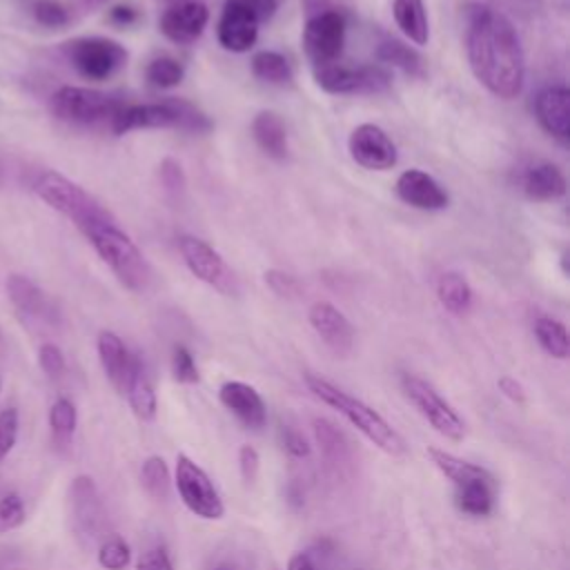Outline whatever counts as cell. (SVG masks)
<instances>
[{
  "instance_id": "cell-28",
  "label": "cell",
  "mask_w": 570,
  "mask_h": 570,
  "mask_svg": "<svg viewBox=\"0 0 570 570\" xmlns=\"http://www.w3.org/2000/svg\"><path fill=\"white\" fill-rule=\"evenodd\" d=\"M7 294H9V298H11V303L16 305L18 312H22L27 316H36V318L47 314L45 292L33 281H29L27 276L11 274L7 278Z\"/></svg>"
},
{
  "instance_id": "cell-13",
  "label": "cell",
  "mask_w": 570,
  "mask_h": 570,
  "mask_svg": "<svg viewBox=\"0 0 570 570\" xmlns=\"http://www.w3.org/2000/svg\"><path fill=\"white\" fill-rule=\"evenodd\" d=\"M178 249H180V256H183L187 269L198 281H203L205 285L214 287L216 292H220L225 296L238 294V281H236L234 272L229 269L225 258L209 243H205L203 238H196V236H180Z\"/></svg>"
},
{
  "instance_id": "cell-21",
  "label": "cell",
  "mask_w": 570,
  "mask_h": 570,
  "mask_svg": "<svg viewBox=\"0 0 570 570\" xmlns=\"http://www.w3.org/2000/svg\"><path fill=\"white\" fill-rule=\"evenodd\" d=\"M534 116L539 125L557 140L570 138V91L566 85L543 87L534 96Z\"/></svg>"
},
{
  "instance_id": "cell-38",
  "label": "cell",
  "mask_w": 570,
  "mask_h": 570,
  "mask_svg": "<svg viewBox=\"0 0 570 570\" xmlns=\"http://www.w3.org/2000/svg\"><path fill=\"white\" fill-rule=\"evenodd\" d=\"M33 18L38 24L42 27H49V29H58V27H65L71 18L69 9L58 2V0H38L33 4Z\"/></svg>"
},
{
  "instance_id": "cell-20",
  "label": "cell",
  "mask_w": 570,
  "mask_h": 570,
  "mask_svg": "<svg viewBox=\"0 0 570 570\" xmlns=\"http://www.w3.org/2000/svg\"><path fill=\"white\" fill-rule=\"evenodd\" d=\"M394 189L405 205L425 209V212H439L448 207V200H450L443 185L423 169H405L396 178Z\"/></svg>"
},
{
  "instance_id": "cell-48",
  "label": "cell",
  "mask_w": 570,
  "mask_h": 570,
  "mask_svg": "<svg viewBox=\"0 0 570 570\" xmlns=\"http://www.w3.org/2000/svg\"><path fill=\"white\" fill-rule=\"evenodd\" d=\"M234 2H240V4H245L247 9H252L254 16H256L261 22L269 20V18L276 13L278 4H281V0H234Z\"/></svg>"
},
{
  "instance_id": "cell-49",
  "label": "cell",
  "mask_w": 570,
  "mask_h": 570,
  "mask_svg": "<svg viewBox=\"0 0 570 570\" xmlns=\"http://www.w3.org/2000/svg\"><path fill=\"white\" fill-rule=\"evenodd\" d=\"M109 20L116 22V24H131L138 20V11L131 7V4H116L111 11H109Z\"/></svg>"
},
{
  "instance_id": "cell-36",
  "label": "cell",
  "mask_w": 570,
  "mask_h": 570,
  "mask_svg": "<svg viewBox=\"0 0 570 570\" xmlns=\"http://www.w3.org/2000/svg\"><path fill=\"white\" fill-rule=\"evenodd\" d=\"M131 561L129 543L122 537H107L98 548V563L105 570H125Z\"/></svg>"
},
{
  "instance_id": "cell-17",
  "label": "cell",
  "mask_w": 570,
  "mask_h": 570,
  "mask_svg": "<svg viewBox=\"0 0 570 570\" xmlns=\"http://www.w3.org/2000/svg\"><path fill=\"white\" fill-rule=\"evenodd\" d=\"M307 321L332 354L347 356L352 352L354 327L336 305H332L327 301L312 303V307L307 312Z\"/></svg>"
},
{
  "instance_id": "cell-19",
  "label": "cell",
  "mask_w": 570,
  "mask_h": 570,
  "mask_svg": "<svg viewBox=\"0 0 570 570\" xmlns=\"http://www.w3.org/2000/svg\"><path fill=\"white\" fill-rule=\"evenodd\" d=\"M218 401L247 430H261L267 423V405L256 387L243 381H225L218 390Z\"/></svg>"
},
{
  "instance_id": "cell-51",
  "label": "cell",
  "mask_w": 570,
  "mask_h": 570,
  "mask_svg": "<svg viewBox=\"0 0 570 570\" xmlns=\"http://www.w3.org/2000/svg\"><path fill=\"white\" fill-rule=\"evenodd\" d=\"M209 570H232V568L225 566V563H218V566H214V568H209Z\"/></svg>"
},
{
  "instance_id": "cell-23",
  "label": "cell",
  "mask_w": 570,
  "mask_h": 570,
  "mask_svg": "<svg viewBox=\"0 0 570 570\" xmlns=\"http://www.w3.org/2000/svg\"><path fill=\"white\" fill-rule=\"evenodd\" d=\"M252 136L254 140L258 142V147L281 160L287 156L289 151V145H287V129H285V122L281 120L278 114L274 111H258L252 120Z\"/></svg>"
},
{
  "instance_id": "cell-2",
  "label": "cell",
  "mask_w": 570,
  "mask_h": 570,
  "mask_svg": "<svg viewBox=\"0 0 570 570\" xmlns=\"http://www.w3.org/2000/svg\"><path fill=\"white\" fill-rule=\"evenodd\" d=\"M307 390L325 405L336 410L352 428H356L370 443H374L379 450H383L390 456H403L407 452L405 439L399 434V430L392 428L387 419H383L374 407H370L365 401L352 396L336 383L327 381L321 374L307 372L305 374Z\"/></svg>"
},
{
  "instance_id": "cell-8",
  "label": "cell",
  "mask_w": 570,
  "mask_h": 570,
  "mask_svg": "<svg viewBox=\"0 0 570 570\" xmlns=\"http://www.w3.org/2000/svg\"><path fill=\"white\" fill-rule=\"evenodd\" d=\"M65 56L71 67L89 80H107L127 65V49L111 38L85 36L65 42Z\"/></svg>"
},
{
  "instance_id": "cell-31",
  "label": "cell",
  "mask_w": 570,
  "mask_h": 570,
  "mask_svg": "<svg viewBox=\"0 0 570 570\" xmlns=\"http://www.w3.org/2000/svg\"><path fill=\"white\" fill-rule=\"evenodd\" d=\"M125 396H127V401H129V405H131V410H134V414H136L138 419L151 421V419L156 416V412H158V399H156L154 383L149 381L147 370H145L142 363H140V367L136 370V374H134V379H131V383H129Z\"/></svg>"
},
{
  "instance_id": "cell-14",
  "label": "cell",
  "mask_w": 570,
  "mask_h": 570,
  "mask_svg": "<svg viewBox=\"0 0 570 570\" xmlns=\"http://www.w3.org/2000/svg\"><path fill=\"white\" fill-rule=\"evenodd\" d=\"M347 149L352 160L370 171H387L399 160L396 145L387 131L374 122H361L354 127L347 138Z\"/></svg>"
},
{
  "instance_id": "cell-7",
  "label": "cell",
  "mask_w": 570,
  "mask_h": 570,
  "mask_svg": "<svg viewBox=\"0 0 570 570\" xmlns=\"http://www.w3.org/2000/svg\"><path fill=\"white\" fill-rule=\"evenodd\" d=\"M122 100L116 96H109L98 89L89 87H73L65 85L51 96V111L56 118L71 122V125H82V127H94V125H109L122 109Z\"/></svg>"
},
{
  "instance_id": "cell-42",
  "label": "cell",
  "mask_w": 570,
  "mask_h": 570,
  "mask_svg": "<svg viewBox=\"0 0 570 570\" xmlns=\"http://www.w3.org/2000/svg\"><path fill=\"white\" fill-rule=\"evenodd\" d=\"M18 439V412L16 407H4L0 412V461L13 450Z\"/></svg>"
},
{
  "instance_id": "cell-18",
  "label": "cell",
  "mask_w": 570,
  "mask_h": 570,
  "mask_svg": "<svg viewBox=\"0 0 570 570\" xmlns=\"http://www.w3.org/2000/svg\"><path fill=\"white\" fill-rule=\"evenodd\" d=\"M98 356L109 383L118 394L125 396L136 370L140 367V358L131 354L125 341L109 330H102L98 334Z\"/></svg>"
},
{
  "instance_id": "cell-15",
  "label": "cell",
  "mask_w": 570,
  "mask_h": 570,
  "mask_svg": "<svg viewBox=\"0 0 570 570\" xmlns=\"http://www.w3.org/2000/svg\"><path fill=\"white\" fill-rule=\"evenodd\" d=\"M258 27H261V20L254 16L252 9H247L240 2L225 0L218 24H216L218 45L225 51L245 53L256 45Z\"/></svg>"
},
{
  "instance_id": "cell-40",
  "label": "cell",
  "mask_w": 570,
  "mask_h": 570,
  "mask_svg": "<svg viewBox=\"0 0 570 570\" xmlns=\"http://www.w3.org/2000/svg\"><path fill=\"white\" fill-rule=\"evenodd\" d=\"M265 283L274 294H278L283 298H298L303 294V287H301L298 278L283 272V269H267L265 272Z\"/></svg>"
},
{
  "instance_id": "cell-30",
  "label": "cell",
  "mask_w": 570,
  "mask_h": 570,
  "mask_svg": "<svg viewBox=\"0 0 570 570\" xmlns=\"http://www.w3.org/2000/svg\"><path fill=\"white\" fill-rule=\"evenodd\" d=\"M537 343L541 345V350L552 356V358H568L570 354V341H568V330L561 321L552 318V316H539L532 325Z\"/></svg>"
},
{
  "instance_id": "cell-39",
  "label": "cell",
  "mask_w": 570,
  "mask_h": 570,
  "mask_svg": "<svg viewBox=\"0 0 570 570\" xmlns=\"http://www.w3.org/2000/svg\"><path fill=\"white\" fill-rule=\"evenodd\" d=\"M24 519H27V510L22 499L18 494H4L0 499V534L22 525Z\"/></svg>"
},
{
  "instance_id": "cell-26",
  "label": "cell",
  "mask_w": 570,
  "mask_h": 570,
  "mask_svg": "<svg viewBox=\"0 0 570 570\" xmlns=\"http://www.w3.org/2000/svg\"><path fill=\"white\" fill-rule=\"evenodd\" d=\"M436 298L445 312H450L454 316H463L472 307L474 292L463 274L443 272L436 278Z\"/></svg>"
},
{
  "instance_id": "cell-52",
  "label": "cell",
  "mask_w": 570,
  "mask_h": 570,
  "mask_svg": "<svg viewBox=\"0 0 570 570\" xmlns=\"http://www.w3.org/2000/svg\"><path fill=\"white\" fill-rule=\"evenodd\" d=\"M0 178H2V167H0Z\"/></svg>"
},
{
  "instance_id": "cell-1",
  "label": "cell",
  "mask_w": 570,
  "mask_h": 570,
  "mask_svg": "<svg viewBox=\"0 0 570 570\" xmlns=\"http://www.w3.org/2000/svg\"><path fill=\"white\" fill-rule=\"evenodd\" d=\"M465 56L474 78L497 98L512 100L525 80V60L519 33L508 16L488 7H468Z\"/></svg>"
},
{
  "instance_id": "cell-6",
  "label": "cell",
  "mask_w": 570,
  "mask_h": 570,
  "mask_svg": "<svg viewBox=\"0 0 570 570\" xmlns=\"http://www.w3.org/2000/svg\"><path fill=\"white\" fill-rule=\"evenodd\" d=\"M318 7H307V20L303 27V51L307 60L316 67L338 62L345 45L347 22L338 7L327 0H316Z\"/></svg>"
},
{
  "instance_id": "cell-16",
  "label": "cell",
  "mask_w": 570,
  "mask_h": 570,
  "mask_svg": "<svg viewBox=\"0 0 570 570\" xmlns=\"http://www.w3.org/2000/svg\"><path fill=\"white\" fill-rule=\"evenodd\" d=\"M209 22V9L196 0H180L163 11L158 20L160 33L176 45L196 42Z\"/></svg>"
},
{
  "instance_id": "cell-32",
  "label": "cell",
  "mask_w": 570,
  "mask_h": 570,
  "mask_svg": "<svg viewBox=\"0 0 570 570\" xmlns=\"http://www.w3.org/2000/svg\"><path fill=\"white\" fill-rule=\"evenodd\" d=\"M314 434H316V443L321 448V454L327 463L341 465V463L347 461L350 443H347L345 434L332 421L314 419Z\"/></svg>"
},
{
  "instance_id": "cell-4",
  "label": "cell",
  "mask_w": 570,
  "mask_h": 570,
  "mask_svg": "<svg viewBox=\"0 0 570 570\" xmlns=\"http://www.w3.org/2000/svg\"><path fill=\"white\" fill-rule=\"evenodd\" d=\"M109 129L116 136L134 129H183L191 134H203L212 129V120L191 102L180 98H169L163 102H142V105L125 102Z\"/></svg>"
},
{
  "instance_id": "cell-45",
  "label": "cell",
  "mask_w": 570,
  "mask_h": 570,
  "mask_svg": "<svg viewBox=\"0 0 570 570\" xmlns=\"http://www.w3.org/2000/svg\"><path fill=\"white\" fill-rule=\"evenodd\" d=\"M158 176H160V183H163V187H165L167 191H171V194L183 191V187H185V174H183V167H180L178 160L165 158V160L160 163V167H158Z\"/></svg>"
},
{
  "instance_id": "cell-37",
  "label": "cell",
  "mask_w": 570,
  "mask_h": 570,
  "mask_svg": "<svg viewBox=\"0 0 570 570\" xmlns=\"http://www.w3.org/2000/svg\"><path fill=\"white\" fill-rule=\"evenodd\" d=\"M171 374L183 385H194V383L200 381L196 361H194L191 352L185 345H176L174 352H171Z\"/></svg>"
},
{
  "instance_id": "cell-27",
  "label": "cell",
  "mask_w": 570,
  "mask_h": 570,
  "mask_svg": "<svg viewBox=\"0 0 570 570\" xmlns=\"http://www.w3.org/2000/svg\"><path fill=\"white\" fill-rule=\"evenodd\" d=\"M376 58L385 65L401 69L403 73H407L412 78H421L425 73L423 56L414 47H410L396 38L381 40V45L376 47Z\"/></svg>"
},
{
  "instance_id": "cell-35",
  "label": "cell",
  "mask_w": 570,
  "mask_h": 570,
  "mask_svg": "<svg viewBox=\"0 0 570 570\" xmlns=\"http://www.w3.org/2000/svg\"><path fill=\"white\" fill-rule=\"evenodd\" d=\"M140 481H142V488L154 499H165L169 494V485H171V476H169V468H167L165 459L156 456V454L147 456L140 468Z\"/></svg>"
},
{
  "instance_id": "cell-12",
  "label": "cell",
  "mask_w": 570,
  "mask_h": 570,
  "mask_svg": "<svg viewBox=\"0 0 570 570\" xmlns=\"http://www.w3.org/2000/svg\"><path fill=\"white\" fill-rule=\"evenodd\" d=\"M316 85L327 94H381L392 85V76L381 65H341L332 62L314 69Z\"/></svg>"
},
{
  "instance_id": "cell-24",
  "label": "cell",
  "mask_w": 570,
  "mask_h": 570,
  "mask_svg": "<svg viewBox=\"0 0 570 570\" xmlns=\"http://www.w3.org/2000/svg\"><path fill=\"white\" fill-rule=\"evenodd\" d=\"M497 481L494 476L476 479L472 483L454 488V503L468 517H488L494 510Z\"/></svg>"
},
{
  "instance_id": "cell-41",
  "label": "cell",
  "mask_w": 570,
  "mask_h": 570,
  "mask_svg": "<svg viewBox=\"0 0 570 570\" xmlns=\"http://www.w3.org/2000/svg\"><path fill=\"white\" fill-rule=\"evenodd\" d=\"M38 363L40 370L49 376V379H60L65 374V356L60 352L58 345L53 343H42L38 350Z\"/></svg>"
},
{
  "instance_id": "cell-46",
  "label": "cell",
  "mask_w": 570,
  "mask_h": 570,
  "mask_svg": "<svg viewBox=\"0 0 570 570\" xmlns=\"http://www.w3.org/2000/svg\"><path fill=\"white\" fill-rule=\"evenodd\" d=\"M238 468H240V476L245 483H254L258 476V468H261V456L258 450L249 443H243L238 448Z\"/></svg>"
},
{
  "instance_id": "cell-47",
  "label": "cell",
  "mask_w": 570,
  "mask_h": 570,
  "mask_svg": "<svg viewBox=\"0 0 570 570\" xmlns=\"http://www.w3.org/2000/svg\"><path fill=\"white\" fill-rule=\"evenodd\" d=\"M497 387H499V392H501L505 399H510L512 403H519V405H521V403L525 401V387H523L514 376H508V374L499 376Z\"/></svg>"
},
{
  "instance_id": "cell-9",
  "label": "cell",
  "mask_w": 570,
  "mask_h": 570,
  "mask_svg": "<svg viewBox=\"0 0 570 570\" xmlns=\"http://www.w3.org/2000/svg\"><path fill=\"white\" fill-rule=\"evenodd\" d=\"M174 485L178 490L180 501L185 508L207 521H216L225 517V503L212 483L209 474L187 454L176 456V468H174Z\"/></svg>"
},
{
  "instance_id": "cell-34",
  "label": "cell",
  "mask_w": 570,
  "mask_h": 570,
  "mask_svg": "<svg viewBox=\"0 0 570 570\" xmlns=\"http://www.w3.org/2000/svg\"><path fill=\"white\" fill-rule=\"evenodd\" d=\"M76 423H78L76 405L69 399H58L49 410V425H51L53 441L58 445H67L76 432Z\"/></svg>"
},
{
  "instance_id": "cell-5",
  "label": "cell",
  "mask_w": 570,
  "mask_h": 570,
  "mask_svg": "<svg viewBox=\"0 0 570 570\" xmlns=\"http://www.w3.org/2000/svg\"><path fill=\"white\" fill-rule=\"evenodd\" d=\"M33 191L51 209L67 216L78 229L109 216V212L89 191L56 169L40 171L33 180Z\"/></svg>"
},
{
  "instance_id": "cell-54",
  "label": "cell",
  "mask_w": 570,
  "mask_h": 570,
  "mask_svg": "<svg viewBox=\"0 0 570 570\" xmlns=\"http://www.w3.org/2000/svg\"><path fill=\"white\" fill-rule=\"evenodd\" d=\"M0 385H2V383H0Z\"/></svg>"
},
{
  "instance_id": "cell-43",
  "label": "cell",
  "mask_w": 570,
  "mask_h": 570,
  "mask_svg": "<svg viewBox=\"0 0 570 570\" xmlns=\"http://www.w3.org/2000/svg\"><path fill=\"white\" fill-rule=\"evenodd\" d=\"M136 570H174L171 554L165 546H151L136 559Z\"/></svg>"
},
{
  "instance_id": "cell-33",
  "label": "cell",
  "mask_w": 570,
  "mask_h": 570,
  "mask_svg": "<svg viewBox=\"0 0 570 570\" xmlns=\"http://www.w3.org/2000/svg\"><path fill=\"white\" fill-rule=\"evenodd\" d=\"M145 78L156 89H171L183 82L185 67L180 60H176L171 56H158L147 65Z\"/></svg>"
},
{
  "instance_id": "cell-10",
  "label": "cell",
  "mask_w": 570,
  "mask_h": 570,
  "mask_svg": "<svg viewBox=\"0 0 570 570\" xmlns=\"http://www.w3.org/2000/svg\"><path fill=\"white\" fill-rule=\"evenodd\" d=\"M401 390L419 414L445 439L461 441L465 436V423L461 414L441 396V392L416 374L401 376Z\"/></svg>"
},
{
  "instance_id": "cell-29",
  "label": "cell",
  "mask_w": 570,
  "mask_h": 570,
  "mask_svg": "<svg viewBox=\"0 0 570 570\" xmlns=\"http://www.w3.org/2000/svg\"><path fill=\"white\" fill-rule=\"evenodd\" d=\"M249 67H252V73L267 85L283 87L294 80V69H292L289 60L283 53L272 51V49H263V51L254 53Z\"/></svg>"
},
{
  "instance_id": "cell-55",
  "label": "cell",
  "mask_w": 570,
  "mask_h": 570,
  "mask_svg": "<svg viewBox=\"0 0 570 570\" xmlns=\"http://www.w3.org/2000/svg\"><path fill=\"white\" fill-rule=\"evenodd\" d=\"M178 2H180V0H178Z\"/></svg>"
},
{
  "instance_id": "cell-44",
  "label": "cell",
  "mask_w": 570,
  "mask_h": 570,
  "mask_svg": "<svg viewBox=\"0 0 570 570\" xmlns=\"http://www.w3.org/2000/svg\"><path fill=\"white\" fill-rule=\"evenodd\" d=\"M281 443H283L285 452L292 454V456H296V459H305V456H309V452H312L309 441L303 436L301 430H296V428H292V425H283V428H281Z\"/></svg>"
},
{
  "instance_id": "cell-3",
  "label": "cell",
  "mask_w": 570,
  "mask_h": 570,
  "mask_svg": "<svg viewBox=\"0 0 570 570\" xmlns=\"http://www.w3.org/2000/svg\"><path fill=\"white\" fill-rule=\"evenodd\" d=\"M102 263L114 272V276L131 292H142L151 281V267L138 245L125 234L116 218L109 214L100 220L89 223L80 229Z\"/></svg>"
},
{
  "instance_id": "cell-53",
  "label": "cell",
  "mask_w": 570,
  "mask_h": 570,
  "mask_svg": "<svg viewBox=\"0 0 570 570\" xmlns=\"http://www.w3.org/2000/svg\"><path fill=\"white\" fill-rule=\"evenodd\" d=\"M0 343H2V336H0Z\"/></svg>"
},
{
  "instance_id": "cell-22",
  "label": "cell",
  "mask_w": 570,
  "mask_h": 570,
  "mask_svg": "<svg viewBox=\"0 0 570 570\" xmlns=\"http://www.w3.org/2000/svg\"><path fill=\"white\" fill-rule=\"evenodd\" d=\"M566 189H568L566 176L554 163L537 160L521 171V191L530 200H541V203L557 200L566 196Z\"/></svg>"
},
{
  "instance_id": "cell-50",
  "label": "cell",
  "mask_w": 570,
  "mask_h": 570,
  "mask_svg": "<svg viewBox=\"0 0 570 570\" xmlns=\"http://www.w3.org/2000/svg\"><path fill=\"white\" fill-rule=\"evenodd\" d=\"M287 570H318V566L309 552H296L289 557Z\"/></svg>"
},
{
  "instance_id": "cell-25",
  "label": "cell",
  "mask_w": 570,
  "mask_h": 570,
  "mask_svg": "<svg viewBox=\"0 0 570 570\" xmlns=\"http://www.w3.org/2000/svg\"><path fill=\"white\" fill-rule=\"evenodd\" d=\"M392 16L401 33L423 47L430 40V24H428V13L423 0H394L392 2Z\"/></svg>"
},
{
  "instance_id": "cell-11",
  "label": "cell",
  "mask_w": 570,
  "mask_h": 570,
  "mask_svg": "<svg viewBox=\"0 0 570 570\" xmlns=\"http://www.w3.org/2000/svg\"><path fill=\"white\" fill-rule=\"evenodd\" d=\"M71 528L82 546L102 543L107 537V510L91 476L80 474L69 485Z\"/></svg>"
}]
</instances>
